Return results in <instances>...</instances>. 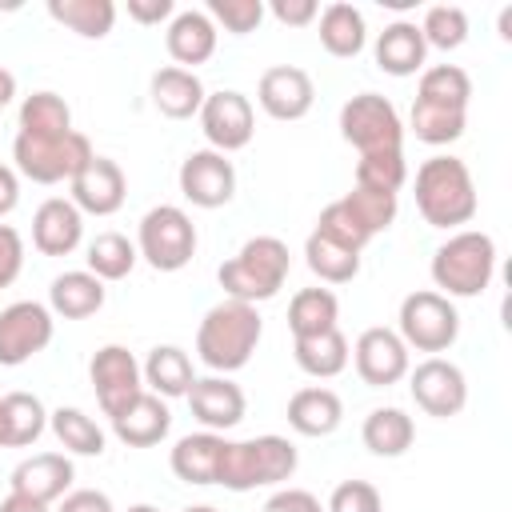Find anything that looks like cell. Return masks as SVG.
<instances>
[{
  "label": "cell",
  "mask_w": 512,
  "mask_h": 512,
  "mask_svg": "<svg viewBox=\"0 0 512 512\" xmlns=\"http://www.w3.org/2000/svg\"><path fill=\"white\" fill-rule=\"evenodd\" d=\"M264 12H272V20H280L284 28H308L320 16L316 0H272L264 4Z\"/></svg>",
  "instance_id": "cell-48"
},
{
  "label": "cell",
  "mask_w": 512,
  "mask_h": 512,
  "mask_svg": "<svg viewBox=\"0 0 512 512\" xmlns=\"http://www.w3.org/2000/svg\"><path fill=\"white\" fill-rule=\"evenodd\" d=\"M128 512H160V508H156V504H132Z\"/></svg>",
  "instance_id": "cell-55"
},
{
  "label": "cell",
  "mask_w": 512,
  "mask_h": 512,
  "mask_svg": "<svg viewBox=\"0 0 512 512\" xmlns=\"http://www.w3.org/2000/svg\"><path fill=\"white\" fill-rule=\"evenodd\" d=\"M68 132H72V108H68L64 96H56L48 88L24 96V104H20V136L48 140V136H68Z\"/></svg>",
  "instance_id": "cell-38"
},
{
  "label": "cell",
  "mask_w": 512,
  "mask_h": 512,
  "mask_svg": "<svg viewBox=\"0 0 512 512\" xmlns=\"http://www.w3.org/2000/svg\"><path fill=\"white\" fill-rule=\"evenodd\" d=\"M464 124H468V112L436 108V104H420V100H412L408 128H412V136L424 140V144H452V140L464 136Z\"/></svg>",
  "instance_id": "cell-41"
},
{
  "label": "cell",
  "mask_w": 512,
  "mask_h": 512,
  "mask_svg": "<svg viewBox=\"0 0 512 512\" xmlns=\"http://www.w3.org/2000/svg\"><path fill=\"white\" fill-rule=\"evenodd\" d=\"M324 512H384V496L368 480H344L332 488Z\"/></svg>",
  "instance_id": "cell-46"
},
{
  "label": "cell",
  "mask_w": 512,
  "mask_h": 512,
  "mask_svg": "<svg viewBox=\"0 0 512 512\" xmlns=\"http://www.w3.org/2000/svg\"><path fill=\"white\" fill-rule=\"evenodd\" d=\"M20 204V172L12 164H0V220Z\"/></svg>",
  "instance_id": "cell-52"
},
{
  "label": "cell",
  "mask_w": 512,
  "mask_h": 512,
  "mask_svg": "<svg viewBox=\"0 0 512 512\" xmlns=\"http://www.w3.org/2000/svg\"><path fill=\"white\" fill-rule=\"evenodd\" d=\"M56 336V316L40 300H16L0 308V368H20L44 352Z\"/></svg>",
  "instance_id": "cell-10"
},
{
  "label": "cell",
  "mask_w": 512,
  "mask_h": 512,
  "mask_svg": "<svg viewBox=\"0 0 512 512\" xmlns=\"http://www.w3.org/2000/svg\"><path fill=\"white\" fill-rule=\"evenodd\" d=\"M320 44L328 56L336 60H352L364 52L368 44V24H364V12L348 0H332L328 8H320Z\"/></svg>",
  "instance_id": "cell-28"
},
{
  "label": "cell",
  "mask_w": 512,
  "mask_h": 512,
  "mask_svg": "<svg viewBox=\"0 0 512 512\" xmlns=\"http://www.w3.org/2000/svg\"><path fill=\"white\" fill-rule=\"evenodd\" d=\"M480 196L460 156H428L416 168V212L432 228H460L476 216Z\"/></svg>",
  "instance_id": "cell-2"
},
{
  "label": "cell",
  "mask_w": 512,
  "mask_h": 512,
  "mask_svg": "<svg viewBox=\"0 0 512 512\" xmlns=\"http://www.w3.org/2000/svg\"><path fill=\"white\" fill-rule=\"evenodd\" d=\"M144 372V388L160 400H176V396H188L196 372H192V356L180 348V344H156L148 352V360L140 364Z\"/></svg>",
  "instance_id": "cell-29"
},
{
  "label": "cell",
  "mask_w": 512,
  "mask_h": 512,
  "mask_svg": "<svg viewBox=\"0 0 512 512\" xmlns=\"http://www.w3.org/2000/svg\"><path fill=\"white\" fill-rule=\"evenodd\" d=\"M176 16V4L172 0H128V20L152 28V24H164Z\"/></svg>",
  "instance_id": "cell-51"
},
{
  "label": "cell",
  "mask_w": 512,
  "mask_h": 512,
  "mask_svg": "<svg viewBox=\"0 0 512 512\" xmlns=\"http://www.w3.org/2000/svg\"><path fill=\"white\" fill-rule=\"evenodd\" d=\"M372 60L380 72L388 76H416L424 72V60H428V44L420 36V24L416 20H392L376 44H372Z\"/></svg>",
  "instance_id": "cell-22"
},
{
  "label": "cell",
  "mask_w": 512,
  "mask_h": 512,
  "mask_svg": "<svg viewBox=\"0 0 512 512\" xmlns=\"http://www.w3.org/2000/svg\"><path fill=\"white\" fill-rule=\"evenodd\" d=\"M208 20L232 36H248L264 20V0H208Z\"/></svg>",
  "instance_id": "cell-45"
},
{
  "label": "cell",
  "mask_w": 512,
  "mask_h": 512,
  "mask_svg": "<svg viewBox=\"0 0 512 512\" xmlns=\"http://www.w3.org/2000/svg\"><path fill=\"white\" fill-rule=\"evenodd\" d=\"M352 364H356V376L368 384V388H392L408 376L412 360H408V344L400 340V332L392 328H364L352 344Z\"/></svg>",
  "instance_id": "cell-15"
},
{
  "label": "cell",
  "mask_w": 512,
  "mask_h": 512,
  "mask_svg": "<svg viewBox=\"0 0 512 512\" xmlns=\"http://www.w3.org/2000/svg\"><path fill=\"white\" fill-rule=\"evenodd\" d=\"M180 512H216L212 504H192V508H180Z\"/></svg>",
  "instance_id": "cell-56"
},
{
  "label": "cell",
  "mask_w": 512,
  "mask_h": 512,
  "mask_svg": "<svg viewBox=\"0 0 512 512\" xmlns=\"http://www.w3.org/2000/svg\"><path fill=\"white\" fill-rule=\"evenodd\" d=\"M180 192L188 204L196 208H224L232 196H236V168L224 152H212V148H196L180 160Z\"/></svg>",
  "instance_id": "cell-14"
},
{
  "label": "cell",
  "mask_w": 512,
  "mask_h": 512,
  "mask_svg": "<svg viewBox=\"0 0 512 512\" xmlns=\"http://www.w3.org/2000/svg\"><path fill=\"white\" fill-rule=\"evenodd\" d=\"M340 136L364 156V152H388L404 144V124L400 112L388 96L380 92H360L344 100L340 108Z\"/></svg>",
  "instance_id": "cell-9"
},
{
  "label": "cell",
  "mask_w": 512,
  "mask_h": 512,
  "mask_svg": "<svg viewBox=\"0 0 512 512\" xmlns=\"http://www.w3.org/2000/svg\"><path fill=\"white\" fill-rule=\"evenodd\" d=\"M72 480H76V468H72L68 452H36L12 468L8 492L32 496L40 504H56L72 492Z\"/></svg>",
  "instance_id": "cell-18"
},
{
  "label": "cell",
  "mask_w": 512,
  "mask_h": 512,
  "mask_svg": "<svg viewBox=\"0 0 512 512\" xmlns=\"http://www.w3.org/2000/svg\"><path fill=\"white\" fill-rule=\"evenodd\" d=\"M216 40H220V32L208 20V12H200V8H180L164 32L168 56L176 60V68H188V72H196V64H208L216 56Z\"/></svg>",
  "instance_id": "cell-20"
},
{
  "label": "cell",
  "mask_w": 512,
  "mask_h": 512,
  "mask_svg": "<svg viewBox=\"0 0 512 512\" xmlns=\"http://www.w3.org/2000/svg\"><path fill=\"white\" fill-rule=\"evenodd\" d=\"M416 100H420V104H436V108L468 112V100H472V76H468L460 64H432V68L420 72Z\"/></svg>",
  "instance_id": "cell-35"
},
{
  "label": "cell",
  "mask_w": 512,
  "mask_h": 512,
  "mask_svg": "<svg viewBox=\"0 0 512 512\" xmlns=\"http://www.w3.org/2000/svg\"><path fill=\"white\" fill-rule=\"evenodd\" d=\"M48 428L68 456H104V428L84 408H56L48 412Z\"/></svg>",
  "instance_id": "cell-37"
},
{
  "label": "cell",
  "mask_w": 512,
  "mask_h": 512,
  "mask_svg": "<svg viewBox=\"0 0 512 512\" xmlns=\"http://www.w3.org/2000/svg\"><path fill=\"white\" fill-rule=\"evenodd\" d=\"M408 180V160H404V148H388V152H364L356 160V188H368V192H388L396 196Z\"/></svg>",
  "instance_id": "cell-40"
},
{
  "label": "cell",
  "mask_w": 512,
  "mask_h": 512,
  "mask_svg": "<svg viewBox=\"0 0 512 512\" xmlns=\"http://www.w3.org/2000/svg\"><path fill=\"white\" fill-rule=\"evenodd\" d=\"M48 412L40 396L32 392H8L0 396V448H28L44 436Z\"/></svg>",
  "instance_id": "cell-30"
},
{
  "label": "cell",
  "mask_w": 512,
  "mask_h": 512,
  "mask_svg": "<svg viewBox=\"0 0 512 512\" xmlns=\"http://www.w3.org/2000/svg\"><path fill=\"white\" fill-rule=\"evenodd\" d=\"M260 512H324V504L308 488H276Z\"/></svg>",
  "instance_id": "cell-49"
},
{
  "label": "cell",
  "mask_w": 512,
  "mask_h": 512,
  "mask_svg": "<svg viewBox=\"0 0 512 512\" xmlns=\"http://www.w3.org/2000/svg\"><path fill=\"white\" fill-rule=\"evenodd\" d=\"M224 436L220 432H188V436H180L176 444H172V456H168V464H172V472H176V480H184V484H216V472H220V456H224Z\"/></svg>",
  "instance_id": "cell-25"
},
{
  "label": "cell",
  "mask_w": 512,
  "mask_h": 512,
  "mask_svg": "<svg viewBox=\"0 0 512 512\" xmlns=\"http://www.w3.org/2000/svg\"><path fill=\"white\" fill-rule=\"evenodd\" d=\"M136 260H140V252H136V244L124 236V232H96L92 240H88V248H84V264H88V272L96 276V280H124L132 268H136Z\"/></svg>",
  "instance_id": "cell-36"
},
{
  "label": "cell",
  "mask_w": 512,
  "mask_h": 512,
  "mask_svg": "<svg viewBox=\"0 0 512 512\" xmlns=\"http://www.w3.org/2000/svg\"><path fill=\"white\" fill-rule=\"evenodd\" d=\"M400 340L408 344V352H448L460 336V312L448 296H440L436 288H420V292H408L400 300Z\"/></svg>",
  "instance_id": "cell-8"
},
{
  "label": "cell",
  "mask_w": 512,
  "mask_h": 512,
  "mask_svg": "<svg viewBox=\"0 0 512 512\" xmlns=\"http://www.w3.org/2000/svg\"><path fill=\"white\" fill-rule=\"evenodd\" d=\"M136 252L156 272H180L196 256V224L176 204H156L140 216L136 228Z\"/></svg>",
  "instance_id": "cell-7"
},
{
  "label": "cell",
  "mask_w": 512,
  "mask_h": 512,
  "mask_svg": "<svg viewBox=\"0 0 512 512\" xmlns=\"http://www.w3.org/2000/svg\"><path fill=\"white\" fill-rule=\"evenodd\" d=\"M12 100H16V76L0 64V108H8Z\"/></svg>",
  "instance_id": "cell-54"
},
{
  "label": "cell",
  "mask_w": 512,
  "mask_h": 512,
  "mask_svg": "<svg viewBox=\"0 0 512 512\" xmlns=\"http://www.w3.org/2000/svg\"><path fill=\"white\" fill-rule=\"evenodd\" d=\"M304 264L324 284H348V280L360 276V252H348V248L332 244L320 232H308V240H304Z\"/></svg>",
  "instance_id": "cell-39"
},
{
  "label": "cell",
  "mask_w": 512,
  "mask_h": 512,
  "mask_svg": "<svg viewBox=\"0 0 512 512\" xmlns=\"http://www.w3.org/2000/svg\"><path fill=\"white\" fill-rule=\"evenodd\" d=\"M184 400H188L192 416H196L208 432H228V428H236V424L244 420V408H248L240 384H232L228 376H216V372H212V376H196Z\"/></svg>",
  "instance_id": "cell-19"
},
{
  "label": "cell",
  "mask_w": 512,
  "mask_h": 512,
  "mask_svg": "<svg viewBox=\"0 0 512 512\" xmlns=\"http://www.w3.org/2000/svg\"><path fill=\"white\" fill-rule=\"evenodd\" d=\"M0 512H52V504H40L32 496H20V492H8L0 500Z\"/></svg>",
  "instance_id": "cell-53"
},
{
  "label": "cell",
  "mask_w": 512,
  "mask_h": 512,
  "mask_svg": "<svg viewBox=\"0 0 512 512\" xmlns=\"http://www.w3.org/2000/svg\"><path fill=\"white\" fill-rule=\"evenodd\" d=\"M312 232H320V236H328L332 244H340V248H348V252H364L368 248V232L360 228V220L348 212V204L344 200H332L320 216H316V228Z\"/></svg>",
  "instance_id": "cell-44"
},
{
  "label": "cell",
  "mask_w": 512,
  "mask_h": 512,
  "mask_svg": "<svg viewBox=\"0 0 512 512\" xmlns=\"http://www.w3.org/2000/svg\"><path fill=\"white\" fill-rule=\"evenodd\" d=\"M68 200L84 212V216H112L124 208V196H128V180H124V168L108 156H92L72 180H68Z\"/></svg>",
  "instance_id": "cell-17"
},
{
  "label": "cell",
  "mask_w": 512,
  "mask_h": 512,
  "mask_svg": "<svg viewBox=\"0 0 512 512\" xmlns=\"http://www.w3.org/2000/svg\"><path fill=\"white\" fill-rule=\"evenodd\" d=\"M296 464H300V456L288 436L264 432V436H248V440H228L224 456H220L216 484H224L228 492L272 488V484L292 480Z\"/></svg>",
  "instance_id": "cell-4"
},
{
  "label": "cell",
  "mask_w": 512,
  "mask_h": 512,
  "mask_svg": "<svg viewBox=\"0 0 512 512\" xmlns=\"http://www.w3.org/2000/svg\"><path fill=\"white\" fill-rule=\"evenodd\" d=\"M420 36H424L428 48L456 52L468 40V12L460 4H432L420 20Z\"/></svg>",
  "instance_id": "cell-42"
},
{
  "label": "cell",
  "mask_w": 512,
  "mask_h": 512,
  "mask_svg": "<svg viewBox=\"0 0 512 512\" xmlns=\"http://www.w3.org/2000/svg\"><path fill=\"white\" fill-rule=\"evenodd\" d=\"M88 380L96 388V404L100 412L112 420L120 408H128L140 392H144V372L140 360L124 348V344H104L96 348V356L88 360Z\"/></svg>",
  "instance_id": "cell-12"
},
{
  "label": "cell",
  "mask_w": 512,
  "mask_h": 512,
  "mask_svg": "<svg viewBox=\"0 0 512 512\" xmlns=\"http://www.w3.org/2000/svg\"><path fill=\"white\" fill-rule=\"evenodd\" d=\"M496 276V244L488 232L460 228L432 252V284L440 296H480Z\"/></svg>",
  "instance_id": "cell-5"
},
{
  "label": "cell",
  "mask_w": 512,
  "mask_h": 512,
  "mask_svg": "<svg viewBox=\"0 0 512 512\" xmlns=\"http://www.w3.org/2000/svg\"><path fill=\"white\" fill-rule=\"evenodd\" d=\"M340 320V300L332 288H300L288 304V328H292V340L300 336H320V332H332Z\"/></svg>",
  "instance_id": "cell-33"
},
{
  "label": "cell",
  "mask_w": 512,
  "mask_h": 512,
  "mask_svg": "<svg viewBox=\"0 0 512 512\" xmlns=\"http://www.w3.org/2000/svg\"><path fill=\"white\" fill-rule=\"evenodd\" d=\"M168 428H172L168 400L152 396L148 388H144L128 408H120V412L112 416V432H116V440L128 444V448H152V444H160V440L168 436Z\"/></svg>",
  "instance_id": "cell-23"
},
{
  "label": "cell",
  "mask_w": 512,
  "mask_h": 512,
  "mask_svg": "<svg viewBox=\"0 0 512 512\" xmlns=\"http://www.w3.org/2000/svg\"><path fill=\"white\" fill-rule=\"evenodd\" d=\"M256 104H260L272 120L292 124V120H304V116L312 112V104H316V84H312V76H308L304 68H296V64H276V68H268V72L260 76V84H256Z\"/></svg>",
  "instance_id": "cell-16"
},
{
  "label": "cell",
  "mask_w": 512,
  "mask_h": 512,
  "mask_svg": "<svg viewBox=\"0 0 512 512\" xmlns=\"http://www.w3.org/2000/svg\"><path fill=\"white\" fill-rule=\"evenodd\" d=\"M344 204H348V212L360 220V228L368 232V236H380V232H388L392 228V220H396V196H388V192H368V188H356L352 184V192L348 196H340Z\"/></svg>",
  "instance_id": "cell-43"
},
{
  "label": "cell",
  "mask_w": 512,
  "mask_h": 512,
  "mask_svg": "<svg viewBox=\"0 0 512 512\" xmlns=\"http://www.w3.org/2000/svg\"><path fill=\"white\" fill-rule=\"evenodd\" d=\"M56 512H116V508L100 488H72L64 500H56Z\"/></svg>",
  "instance_id": "cell-50"
},
{
  "label": "cell",
  "mask_w": 512,
  "mask_h": 512,
  "mask_svg": "<svg viewBox=\"0 0 512 512\" xmlns=\"http://www.w3.org/2000/svg\"><path fill=\"white\" fill-rule=\"evenodd\" d=\"M260 336H264V320H260L256 304L220 300L204 312V320L196 328V356L216 376H228V372H240L252 360Z\"/></svg>",
  "instance_id": "cell-1"
},
{
  "label": "cell",
  "mask_w": 512,
  "mask_h": 512,
  "mask_svg": "<svg viewBox=\"0 0 512 512\" xmlns=\"http://www.w3.org/2000/svg\"><path fill=\"white\" fill-rule=\"evenodd\" d=\"M80 240H84V212L72 200H64V196H48L36 208V216H32V244H36V252L68 256V252L80 248Z\"/></svg>",
  "instance_id": "cell-21"
},
{
  "label": "cell",
  "mask_w": 512,
  "mask_h": 512,
  "mask_svg": "<svg viewBox=\"0 0 512 512\" xmlns=\"http://www.w3.org/2000/svg\"><path fill=\"white\" fill-rule=\"evenodd\" d=\"M48 16L84 40H104L116 24L112 0H48Z\"/></svg>",
  "instance_id": "cell-34"
},
{
  "label": "cell",
  "mask_w": 512,
  "mask_h": 512,
  "mask_svg": "<svg viewBox=\"0 0 512 512\" xmlns=\"http://www.w3.org/2000/svg\"><path fill=\"white\" fill-rule=\"evenodd\" d=\"M360 440L372 456H384V460H396L412 448L416 440V424L404 408H372L364 416V428H360Z\"/></svg>",
  "instance_id": "cell-31"
},
{
  "label": "cell",
  "mask_w": 512,
  "mask_h": 512,
  "mask_svg": "<svg viewBox=\"0 0 512 512\" xmlns=\"http://www.w3.org/2000/svg\"><path fill=\"white\" fill-rule=\"evenodd\" d=\"M200 132L208 140L212 152H240L248 148L252 132H256V108L244 92L236 88H220V92H208L204 104H200Z\"/></svg>",
  "instance_id": "cell-11"
},
{
  "label": "cell",
  "mask_w": 512,
  "mask_h": 512,
  "mask_svg": "<svg viewBox=\"0 0 512 512\" xmlns=\"http://www.w3.org/2000/svg\"><path fill=\"white\" fill-rule=\"evenodd\" d=\"M104 280H96L88 268H72V272H60L48 288V308L52 316H64V320H88L104 308Z\"/></svg>",
  "instance_id": "cell-27"
},
{
  "label": "cell",
  "mask_w": 512,
  "mask_h": 512,
  "mask_svg": "<svg viewBox=\"0 0 512 512\" xmlns=\"http://www.w3.org/2000/svg\"><path fill=\"white\" fill-rule=\"evenodd\" d=\"M408 388H412L416 408L436 420L460 416L468 404V380H464L460 364H452L444 356H428L416 368H408Z\"/></svg>",
  "instance_id": "cell-13"
},
{
  "label": "cell",
  "mask_w": 512,
  "mask_h": 512,
  "mask_svg": "<svg viewBox=\"0 0 512 512\" xmlns=\"http://www.w3.org/2000/svg\"><path fill=\"white\" fill-rule=\"evenodd\" d=\"M344 420V400L324 388V384H312V388H300L292 392L288 400V428L300 432V436H332Z\"/></svg>",
  "instance_id": "cell-26"
},
{
  "label": "cell",
  "mask_w": 512,
  "mask_h": 512,
  "mask_svg": "<svg viewBox=\"0 0 512 512\" xmlns=\"http://www.w3.org/2000/svg\"><path fill=\"white\" fill-rule=\"evenodd\" d=\"M148 96H152V104H156L160 116H168V120H192V116H200V104H204L208 92H204V84H200L196 72L168 64V68H156L152 72Z\"/></svg>",
  "instance_id": "cell-24"
},
{
  "label": "cell",
  "mask_w": 512,
  "mask_h": 512,
  "mask_svg": "<svg viewBox=\"0 0 512 512\" xmlns=\"http://www.w3.org/2000/svg\"><path fill=\"white\" fill-rule=\"evenodd\" d=\"M24 272V236L12 224H0V288H12Z\"/></svg>",
  "instance_id": "cell-47"
},
{
  "label": "cell",
  "mask_w": 512,
  "mask_h": 512,
  "mask_svg": "<svg viewBox=\"0 0 512 512\" xmlns=\"http://www.w3.org/2000/svg\"><path fill=\"white\" fill-rule=\"evenodd\" d=\"M292 356H296V368L312 380H332L348 368L352 352H348V340L340 328L332 332H320V336H300L292 340Z\"/></svg>",
  "instance_id": "cell-32"
},
{
  "label": "cell",
  "mask_w": 512,
  "mask_h": 512,
  "mask_svg": "<svg viewBox=\"0 0 512 512\" xmlns=\"http://www.w3.org/2000/svg\"><path fill=\"white\" fill-rule=\"evenodd\" d=\"M288 268H292V256H288V244L280 236H252L240 244L236 256H228L216 268V280H220L228 300L264 304L284 288Z\"/></svg>",
  "instance_id": "cell-3"
},
{
  "label": "cell",
  "mask_w": 512,
  "mask_h": 512,
  "mask_svg": "<svg viewBox=\"0 0 512 512\" xmlns=\"http://www.w3.org/2000/svg\"><path fill=\"white\" fill-rule=\"evenodd\" d=\"M96 156L92 140L84 132H68V136H20L12 140V160H16V172L32 184H64L72 180L88 160Z\"/></svg>",
  "instance_id": "cell-6"
}]
</instances>
